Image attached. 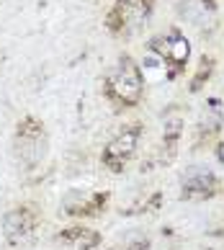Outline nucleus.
Here are the masks:
<instances>
[{"label":"nucleus","mask_w":224,"mask_h":250,"mask_svg":"<svg viewBox=\"0 0 224 250\" xmlns=\"http://www.w3.org/2000/svg\"><path fill=\"white\" fill-rule=\"evenodd\" d=\"M36 225V217L31 214L29 209H11L8 214L3 217V235L8 240H18V237H23V235H29L31 229Z\"/></svg>","instance_id":"6"},{"label":"nucleus","mask_w":224,"mask_h":250,"mask_svg":"<svg viewBox=\"0 0 224 250\" xmlns=\"http://www.w3.org/2000/svg\"><path fill=\"white\" fill-rule=\"evenodd\" d=\"M108 96L124 106H134L139 96H142V72H139L137 62L132 57H121L114 72L106 80Z\"/></svg>","instance_id":"1"},{"label":"nucleus","mask_w":224,"mask_h":250,"mask_svg":"<svg viewBox=\"0 0 224 250\" xmlns=\"http://www.w3.org/2000/svg\"><path fill=\"white\" fill-rule=\"evenodd\" d=\"M60 240H62V243L75 245L78 250H93V248L101 243L98 232H93V229H85V227H70V229H64V232L60 235Z\"/></svg>","instance_id":"7"},{"label":"nucleus","mask_w":224,"mask_h":250,"mask_svg":"<svg viewBox=\"0 0 224 250\" xmlns=\"http://www.w3.org/2000/svg\"><path fill=\"white\" fill-rule=\"evenodd\" d=\"M139 134H142L139 124H132V126L121 129V132L108 142V147L103 150V165H106V168H111L114 173H119L121 168H124L126 160H129V157L134 155V150H137Z\"/></svg>","instance_id":"3"},{"label":"nucleus","mask_w":224,"mask_h":250,"mask_svg":"<svg viewBox=\"0 0 224 250\" xmlns=\"http://www.w3.org/2000/svg\"><path fill=\"white\" fill-rule=\"evenodd\" d=\"M219 186L217 175L201 165H191L183 175V196H209Z\"/></svg>","instance_id":"5"},{"label":"nucleus","mask_w":224,"mask_h":250,"mask_svg":"<svg viewBox=\"0 0 224 250\" xmlns=\"http://www.w3.org/2000/svg\"><path fill=\"white\" fill-rule=\"evenodd\" d=\"M165 44L167 47H160V49H163V54L167 60H173V62H185L188 60V42H185L183 36L173 34L170 39H165Z\"/></svg>","instance_id":"8"},{"label":"nucleus","mask_w":224,"mask_h":250,"mask_svg":"<svg viewBox=\"0 0 224 250\" xmlns=\"http://www.w3.org/2000/svg\"><path fill=\"white\" fill-rule=\"evenodd\" d=\"M16 152H18V157H21V163L29 165V168H34V165L46 155V134H44V129L36 119L26 116L23 122L18 124Z\"/></svg>","instance_id":"2"},{"label":"nucleus","mask_w":224,"mask_h":250,"mask_svg":"<svg viewBox=\"0 0 224 250\" xmlns=\"http://www.w3.org/2000/svg\"><path fill=\"white\" fill-rule=\"evenodd\" d=\"M147 13H149L147 0H116L114 11L108 13V29L129 34L144 21Z\"/></svg>","instance_id":"4"},{"label":"nucleus","mask_w":224,"mask_h":250,"mask_svg":"<svg viewBox=\"0 0 224 250\" xmlns=\"http://www.w3.org/2000/svg\"><path fill=\"white\" fill-rule=\"evenodd\" d=\"M217 157H219V163L224 165V142H222V145L217 147Z\"/></svg>","instance_id":"9"}]
</instances>
